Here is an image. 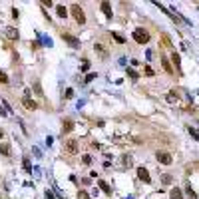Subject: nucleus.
Wrapping results in <instances>:
<instances>
[{"mask_svg": "<svg viewBox=\"0 0 199 199\" xmlns=\"http://www.w3.org/2000/svg\"><path fill=\"white\" fill-rule=\"evenodd\" d=\"M64 151L70 153V155H76V153L80 151V143H78V139H68V141H64Z\"/></svg>", "mask_w": 199, "mask_h": 199, "instance_id": "obj_2", "label": "nucleus"}, {"mask_svg": "<svg viewBox=\"0 0 199 199\" xmlns=\"http://www.w3.org/2000/svg\"><path fill=\"white\" fill-rule=\"evenodd\" d=\"M78 199H92V197L88 195V191H84V189H80V191H78Z\"/></svg>", "mask_w": 199, "mask_h": 199, "instance_id": "obj_19", "label": "nucleus"}, {"mask_svg": "<svg viewBox=\"0 0 199 199\" xmlns=\"http://www.w3.org/2000/svg\"><path fill=\"white\" fill-rule=\"evenodd\" d=\"M2 135H4V133H2V129H0V139H2Z\"/></svg>", "mask_w": 199, "mask_h": 199, "instance_id": "obj_34", "label": "nucleus"}, {"mask_svg": "<svg viewBox=\"0 0 199 199\" xmlns=\"http://www.w3.org/2000/svg\"><path fill=\"white\" fill-rule=\"evenodd\" d=\"M56 12H58L60 18H66V16H68V10L62 6V4H58V6H56Z\"/></svg>", "mask_w": 199, "mask_h": 199, "instance_id": "obj_11", "label": "nucleus"}, {"mask_svg": "<svg viewBox=\"0 0 199 199\" xmlns=\"http://www.w3.org/2000/svg\"><path fill=\"white\" fill-rule=\"evenodd\" d=\"M112 36L118 40V42H121V44H124V36H119V34H112Z\"/></svg>", "mask_w": 199, "mask_h": 199, "instance_id": "obj_29", "label": "nucleus"}, {"mask_svg": "<svg viewBox=\"0 0 199 199\" xmlns=\"http://www.w3.org/2000/svg\"><path fill=\"white\" fill-rule=\"evenodd\" d=\"M66 98H68V100L74 98V90H72V88H68V90H66Z\"/></svg>", "mask_w": 199, "mask_h": 199, "instance_id": "obj_27", "label": "nucleus"}, {"mask_svg": "<svg viewBox=\"0 0 199 199\" xmlns=\"http://www.w3.org/2000/svg\"><path fill=\"white\" fill-rule=\"evenodd\" d=\"M161 181H163L165 185H169V183H171V181H173V177H171V175H169V173H165V175L161 177Z\"/></svg>", "mask_w": 199, "mask_h": 199, "instance_id": "obj_20", "label": "nucleus"}, {"mask_svg": "<svg viewBox=\"0 0 199 199\" xmlns=\"http://www.w3.org/2000/svg\"><path fill=\"white\" fill-rule=\"evenodd\" d=\"M121 163H124L126 167H129L132 165V155H124V157H121Z\"/></svg>", "mask_w": 199, "mask_h": 199, "instance_id": "obj_18", "label": "nucleus"}, {"mask_svg": "<svg viewBox=\"0 0 199 199\" xmlns=\"http://www.w3.org/2000/svg\"><path fill=\"white\" fill-rule=\"evenodd\" d=\"M82 161H84V165H90V163H92V155H84Z\"/></svg>", "mask_w": 199, "mask_h": 199, "instance_id": "obj_23", "label": "nucleus"}, {"mask_svg": "<svg viewBox=\"0 0 199 199\" xmlns=\"http://www.w3.org/2000/svg\"><path fill=\"white\" fill-rule=\"evenodd\" d=\"M94 78H96V74H88V76H86V82H92Z\"/></svg>", "mask_w": 199, "mask_h": 199, "instance_id": "obj_30", "label": "nucleus"}, {"mask_svg": "<svg viewBox=\"0 0 199 199\" xmlns=\"http://www.w3.org/2000/svg\"><path fill=\"white\" fill-rule=\"evenodd\" d=\"M163 68H165V72H167V74H171V72H173V70H171V64H169L165 58H163Z\"/></svg>", "mask_w": 199, "mask_h": 199, "instance_id": "obj_22", "label": "nucleus"}, {"mask_svg": "<svg viewBox=\"0 0 199 199\" xmlns=\"http://www.w3.org/2000/svg\"><path fill=\"white\" fill-rule=\"evenodd\" d=\"M34 90L38 92V96H42V90H40V84H34Z\"/></svg>", "mask_w": 199, "mask_h": 199, "instance_id": "obj_31", "label": "nucleus"}, {"mask_svg": "<svg viewBox=\"0 0 199 199\" xmlns=\"http://www.w3.org/2000/svg\"><path fill=\"white\" fill-rule=\"evenodd\" d=\"M22 165H24V169H26L28 173H32V165H30V159H28V157L22 159Z\"/></svg>", "mask_w": 199, "mask_h": 199, "instance_id": "obj_17", "label": "nucleus"}, {"mask_svg": "<svg viewBox=\"0 0 199 199\" xmlns=\"http://www.w3.org/2000/svg\"><path fill=\"white\" fill-rule=\"evenodd\" d=\"M146 74H147V76H153V70L149 66H146Z\"/></svg>", "mask_w": 199, "mask_h": 199, "instance_id": "obj_32", "label": "nucleus"}, {"mask_svg": "<svg viewBox=\"0 0 199 199\" xmlns=\"http://www.w3.org/2000/svg\"><path fill=\"white\" fill-rule=\"evenodd\" d=\"M0 153L2 155H10V146L8 143H0Z\"/></svg>", "mask_w": 199, "mask_h": 199, "instance_id": "obj_16", "label": "nucleus"}, {"mask_svg": "<svg viewBox=\"0 0 199 199\" xmlns=\"http://www.w3.org/2000/svg\"><path fill=\"white\" fill-rule=\"evenodd\" d=\"M6 36L10 40H18V32H16L14 28H6Z\"/></svg>", "mask_w": 199, "mask_h": 199, "instance_id": "obj_12", "label": "nucleus"}, {"mask_svg": "<svg viewBox=\"0 0 199 199\" xmlns=\"http://www.w3.org/2000/svg\"><path fill=\"white\" fill-rule=\"evenodd\" d=\"M94 48H96V52H98L100 56H102V58H106V56H108V52H106V48L102 46V44H96V46H94Z\"/></svg>", "mask_w": 199, "mask_h": 199, "instance_id": "obj_14", "label": "nucleus"}, {"mask_svg": "<svg viewBox=\"0 0 199 199\" xmlns=\"http://www.w3.org/2000/svg\"><path fill=\"white\" fill-rule=\"evenodd\" d=\"M177 100V94L175 92H169V96H167V102H175Z\"/></svg>", "mask_w": 199, "mask_h": 199, "instance_id": "obj_24", "label": "nucleus"}, {"mask_svg": "<svg viewBox=\"0 0 199 199\" xmlns=\"http://www.w3.org/2000/svg\"><path fill=\"white\" fill-rule=\"evenodd\" d=\"M133 40L138 42V44H147L149 42V32L147 30H143V28H138V30H133Z\"/></svg>", "mask_w": 199, "mask_h": 199, "instance_id": "obj_1", "label": "nucleus"}, {"mask_svg": "<svg viewBox=\"0 0 199 199\" xmlns=\"http://www.w3.org/2000/svg\"><path fill=\"white\" fill-rule=\"evenodd\" d=\"M0 82H2V84H6L8 82V78H6V74L4 72H0Z\"/></svg>", "mask_w": 199, "mask_h": 199, "instance_id": "obj_28", "label": "nucleus"}, {"mask_svg": "<svg viewBox=\"0 0 199 199\" xmlns=\"http://www.w3.org/2000/svg\"><path fill=\"white\" fill-rule=\"evenodd\" d=\"M169 197H171V199H183V193H181V189H177V187H175V189H171V191H169Z\"/></svg>", "mask_w": 199, "mask_h": 199, "instance_id": "obj_10", "label": "nucleus"}, {"mask_svg": "<svg viewBox=\"0 0 199 199\" xmlns=\"http://www.w3.org/2000/svg\"><path fill=\"white\" fill-rule=\"evenodd\" d=\"M171 62L175 64V68H177V70L181 68V62H179V54H177V52H173V54H171Z\"/></svg>", "mask_w": 199, "mask_h": 199, "instance_id": "obj_15", "label": "nucleus"}, {"mask_svg": "<svg viewBox=\"0 0 199 199\" xmlns=\"http://www.w3.org/2000/svg\"><path fill=\"white\" fill-rule=\"evenodd\" d=\"M98 185H100V189H102V191L106 193V195H110V193H112V189H110V185H108L106 181H100Z\"/></svg>", "mask_w": 199, "mask_h": 199, "instance_id": "obj_13", "label": "nucleus"}, {"mask_svg": "<svg viewBox=\"0 0 199 199\" xmlns=\"http://www.w3.org/2000/svg\"><path fill=\"white\" fill-rule=\"evenodd\" d=\"M100 8H102V12L106 14L108 18H112V6H110V2H102V4H100Z\"/></svg>", "mask_w": 199, "mask_h": 199, "instance_id": "obj_9", "label": "nucleus"}, {"mask_svg": "<svg viewBox=\"0 0 199 199\" xmlns=\"http://www.w3.org/2000/svg\"><path fill=\"white\" fill-rule=\"evenodd\" d=\"M62 38H64V42H68L72 48H80V40L76 38V36H72V34H68V32H62Z\"/></svg>", "mask_w": 199, "mask_h": 199, "instance_id": "obj_4", "label": "nucleus"}, {"mask_svg": "<svg viewBox=\"0 0 199 199\" xmlns=\"http://www.w3.org/2000/svg\"><path fill=\"white\" fill-rule=\"evenodd\" d=\"M155 157H157V161H159V163H163V165H169V163L173 161L171 155H169L167 151H157V155H155Z\"/></svg>", "mask_w": 199, "mask_h": 199, "instance_id": "obj_5", "label": "nucleus"}, {"mask_svg": "<svg viewBox=\"0 0 199 199\" xmlns=\"http://www.w3.org/2000/svg\"><path fill=\"white\" fill-rule=\"evenodd\" d=\"M74 129V121L72 119H64L62 121V133H70Z\"/></svg>", "mask_w": 199, "mask_h": 199, "instance_id": "obj_8", "label": "nucleus"}, {"mask_svg": "<svg viewBox=\"0 0 199 199\" xmlns=\"http://www.w3.org/2000/svg\"><path fill=\"white\" fill-rule=\"evenodd\" d=\"M72 14H74V18H76V22H78V24H84V22H86L84 10H82L78 4H72Z\"/></svg>", "mask_w": 199, "mask_h": 199, "instance_id": "obj_3", "label": "nucleus"}, {"mask_svg": "<svg viewBox=\"0 0 199 199\" xmlns=\"http://www.w3.org/2000/svg\"><path fill=\"white\" fill-rule=\"evenodd\" d=\"M46 199H54V193L52 191H46Z\"/></svg>", "mask_w": 199, "mask_h": 199, "instance_id": "obj_33", "label": "nucleus"}, {"mask_svg": "<svg viewBox=\"0 0 199 199\" xmlns=\"http://www.w3.org/2000/svg\"><path fill=\"white\" fill-rule=\"evenodd\" d=\"M138 177L143 181V183H149L151 181V177H149V173H147L146 167H138Z\"/></svg>", "mask_w": 199, "mask_h": 199, "instance_id": "obj_7", "label": "nucleus"}, {"mask_svg": "<svg viewBox=\"0 0 199 199\" xmlns=\"http://www.w3.org/2000/svg\"><path fill=\"white\" fill-rule=\"evenodd\" d=\"M82 70H84V72H88V70H90V62H88V60H84V64H82Z\"/></svg>", "mask_w": 199, "mask_h": 199, "instance_id": "obj_26", "label": "nucleus"}, {"mask_svg": "<svg viewBox=\"0 0 199 199\" xmlns=\"http://www.w3.org/2000/svg\"><path fill=\"white\" fill-rule=\"evenodd\" d=\"M127 76H129L132 80H138V78H139V76H138V72H135V70H132V68L127 70Z\"/></svg>", "mask_w": 199, "mask_h": 199, "instance_id": "obj_21", "label": "nucleus"}, {"mask_svg": "<svg viewBox=\"0 0 199 199\" xmlns=\"http://www.w3.org/2000/svg\"><path fill=\"white\" fill-rule=\"evenodd\" d=\"M189 133H191L193 138H195V139L199 141V132H197V129H193V127H189Z\"/></svg>", "mask_w": 199, "mask_h": 199, "instance_id": "obj_25", "label": "nucleus"}, {"mask_svg": "<svg viewBox=\"0 0 199 199\" xmlns=\"http://www.w3.org/2000/svg\"><path fill=\"white\" fill-rule=\"evenodd\" d=\"M22 104H24V108H26V110H30V112L38 108V104H36V102H34L30 96H24V98H22Z\"/></svg>", "mask_w": 199, "mask_h": 199, "instance_id": "obj_6", "label": "nucleus"}]
</instances>
